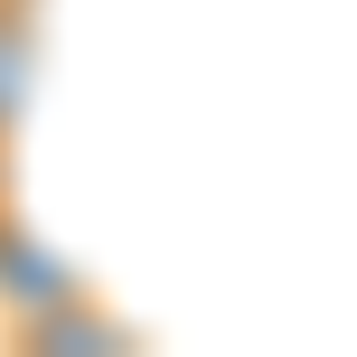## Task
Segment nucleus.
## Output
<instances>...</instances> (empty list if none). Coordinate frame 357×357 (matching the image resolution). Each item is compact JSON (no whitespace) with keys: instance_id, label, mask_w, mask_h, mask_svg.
Instances as JSON below:
<instances>
[{"instance_id":"obj_1","label":"nucleus","mask_w":357,"mask_h":357,"mask_svg":"<svg viewBox=\"0 0 357 357\" xmlns=\"http://www.w3.org/2000/svg\"><path fill=\"white\" fill-rule=\"evenodd\" d=\"M29 47H38L29 0H0V151L19 132V104H29Z\"/></svg>"}]
</instances>
